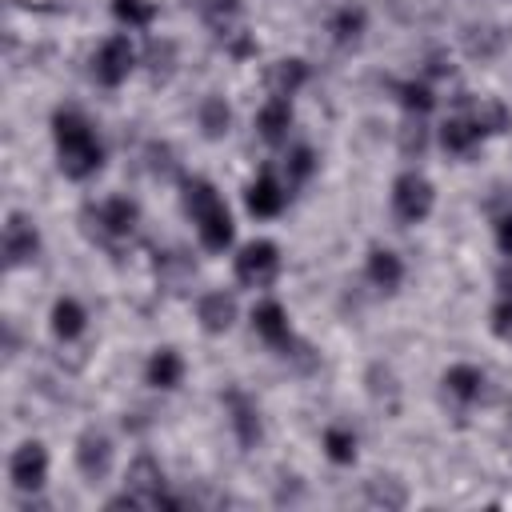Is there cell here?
<instances>
[{"mask_svg":"<svg viewBox=\"0 0 512 512\" xmlns=\"http://www.w3.org/2000/svg\"><path fill=\"white\" fill-rule=\"evenodd\" d=\"M52 136H56L60 168H64L72 180H84V176H92V172L100 168V160H104L100 140H96L92 124H88L80 112H56Z\"/></svg>","mask_w":512,"mask_h":512,"instance_id":"1","label":"cell"},{"mask_svg":"<svg viewBox=\"0 0 512 512\" xmlns=\"http://www.w3.org/2000/svg\"><path fill=\"white\" fill-rule=\"evenodd\" d=\"M184 204H188V216L200 232V244L208 252H224L232 244V216H228L224 200L216 196V188L208 180H188Z\"/></svg>","mask_w":512,"mask_h":512,"instance_id":"2","label":"cell"},{"mask_svg":"<svg viewBox=\"0 0 512 512\" xmlns=\"http://www.w3.org/2000/svg\"><path fill=\"white\" fill-rule=\"evenodd\" d=\"M120 504H128V508L172 504V500L164 496V472H160V464H156L152 456H136V460H132L128 480H124V496L108 500V508H120Z\"/></svg>","mask_w":512,"mask_h":512,"instance_id":"3","label":"cell"},{"mask_svg":"<svg viewBox=\"0 0 512 512\" xmlns=\"http://www.w3.org/2000/svg\"><path fill=\"white\" fill-rule=\"evenodd\" d=\"M280 272V252L276 244L268 240H256V244H244L240 256H236V280L248 284V288H268Z\"/></svg>","mask_w":512,"mask_h":512,"instance_id":"4","label":"cell"},{"mask_svg":"<svg viewBox=\"0 0 512 512\" xmlns=\"http://www.w3.org/2000/svg\"><path fill=\"white\" fill-rule=\"evenodd\" d=\"M432 184L416 172H404L396 184H392V212L404 220V224H420L428 212H432Z\"/></svg>","mask_w":512,"mask_h":512,"instance_id":"5","label":"cell"},{"mask_svg":"<svg viewBox=\"0 0 512 512\" xmlns=\"http://www.w3.org/2000/svg\"><path fill=\"white\" fill-rule=\"evenodd\" d=\"M8 476H12V484L20 492H36L44 484V476H48V452H44V444L40 440H24L12 452V460H8Z\"/></svg>","mask_w":512,"mask_h":512,"instance_id":"6","label":"cell"},{"mask_svg":"<svg viewBox=\"0 0 512 512\" xmlns=\"http://www.w3.org/2000/svg\"><path fill=\"white\" fill-rule=\"evenodd\" d=\"M132 60H136V52H132L128 36H108V40L100 44L96 60H92V72H96V80H100V84L116 88L120 80H128V72H132Z\"/></svg>","mask_w":512,"mask_h":512,"instance_id":"7","label":"cell"},{"mask_svg":"<svg viewBox=\"0 0 512 512\" xmlns=\"http://www.w3.org/2000/svg\"><path fill=\"white\" fill-rule=\"evenodd\" d=\"M76 468L96 484V480H104L108 476V468H112V440L104 436V432H96V428H88L80 440H76Z\"/></svg>","mask_w":512,"mask_h":512,"instance_id":"8","label":"cell"},{"mask_svg":"<svg viewBox=\"0 0 512 512\" xmlns=\"http://www.w3.org/2000/svg\"><path fill=\"white\" fill-rule=\"evenodd\" d=\"M36 248H40V236H36L32 220L20 216V212H12L8 224H4V260H8V268L28 264L36 256Z\"/></svg>","mask_w":512,"mask_h":512,"instance_id":"9","label":"cell"},{"mask_svg":"<svg viewBox=\"0 0 512 512\" xmlns=\"http://www.w3.org/2000/svg\"><path fill=\"white\" fill-rule=\"evenodd\" d=\"M480 136H484V124H480V116H476V104L464 108V112H456V116H448L444 128H440V144H444L448 152H468Z\"/></svg>","mask_w":512,"mask_h":512,"instance_id":"10","label":"cell"},{"mask_svg":"<svg viewBox=\"0 0 512 512\" xmlns=\"http://www.w3.org/2000/svg\"><path fill=\"white\" fill-rule=\"evenodd\" d=\"M252 328L260 332V340H268L272 348H292V328H288V312L276 304V300H264V304H256V312H252Z\"/></svg>","mask_w":512,"mask_h":512,"instance_id":"11","label":"cell"},{"mask_svg":"<svg viewBox=\"0 0 512 512\" xmlns=\"http://www.w3.org/2000/svg\"><path fill=\"white\" fill-rule=\"evenodd\" d=\"M196 316H200L204 332H228L236 320V300L228 292H204L196 304Z\"/></svg>","mask_w":512,"mask_h":512,"instance_id":"12","label":"cell"},{"mask_svg":"<svg viewBox=\"0 0 512 512\" xmlns=\"http://www.w3.org/2000/svg\"><path fill=\"white\" fill-rule=\"evenodd\" d=\"M288 124H292V104H288V96H268L264 108H260V116H256L260 136H264L268 144H280L284 132H288Z\"/></svg>","mask_w":512,"mask_h":512,"instance_id":"13","label":"cell"},{"mask_svg":"<svg viewBox=\"0 0 512 512\" xmlns=\"http://www.w3.org/2000/svg\"><path fill=\"white\" fill-rule=\"evenodd\" d=\"M96 220H100V228H104L108 236H128V232L136 228L140 212H136V204H132V200L112 196V200H104V204L96 208Z\"/></svg>","mask_w":512,"mask_h":512,"instance_id":"14","label":"cell"},{"mask_svg":"<svg viewBox=\"0 0 512 512\" xmlns=\"http://www.w3.org/2000/svg\"><path fill=\"white\" fill-rule=\"evenodd\" d=\"M280 208H284V188L276 184V176L272 172L256 176L252 188H248V212L252 216H276Z\"/></svg>","mask_w":512,"mask_h":512,"instance_id":"15","label":"cell"},{"mask_svg":"<svg viewBox=\"0 0 512 512\" xmlns=\"http://www.w3.org/2000/svg\"><path fill=\"white\" fill-rule=\"evenodd\" d=\"M368 280H372L376 288L392 292V288L404 280V264H400V256L388 252V248H372V252H368Z\"/></svg>","mask_w":512,"mask_h":512,"instance_id":"16","label":"cell"},{"mask_svg":"<svg viewBox=\"0 0 512 512\" xmlns=\"http://www.w3.org/2000/svg\"><path fill=\"white\" fill-rule=\"evenodd\" d=\"M228 420L240 436V444H256L260 440V416H256V404H248L240 392H228Z\"/></svg>","mask_w":512,"mask_h":512,"instance_id":"17","label":"cell"},{"mask_svg":"<svg viewBox=\"0 0 512 512\" xmlns=\"http://www.w3.org/2000/svg\"><path fill=\"white\" fill-rule=\"evenodd\" d=\"M184 376V360L172 352V348H160L152 360H148V384L152 388H176Z\"/></svg>","mask_w":512,"mask_h":512,"instance_id":"18","label":"cell"},{"mask_svg":"<svg viewBox=\"0 0 512 512\" xmlns=\"http://www.w3.org/2000/svg\"><path fill=\"white\" fill-rule=\"evenodd\" d=\"M444 384H448V392H452L456 400L472 404V400L480 396V388H484V372L472 368V364H456V368L444 372Z\"/></svg>","mask_w":512,"mask_h":512,"instance_id":"19","label":"cell"},{"mask_svg":"<svg viewBox=\"0 0 512 512\" xmlns=\"http://www.w3.org/2000/svg\"><path fill=\"white\" fill-rule=\"evenodd\" d=\"M304 80H308L304 60H280V64L272 68V76H268V88H272V96H292Z\"/></svg>","mask_w":512,"mask_h":512,"instance_id":"20","label":"cell"},{"mask_svg":"<svg viewBox=\"0 0 512 512\" xmlns=\"http://www.w3.org/2000/svg\"><path fill=\"white\" fill-rule=\"evenodd\" d=\"M84 308L76 304V300H56V308H52V328H56V336L60 340H76L80 332H84Z\"/></svg>","mask_w":512,"mask_h":512,"instance_id":"21","label":"cell"},{"mask_svg":"<svg viewBox=\"0 0 512 512\" xmlns=\"http://www.w3.org/2000/svg\"><path fill=\"white\" fill-rule=\"evenodd\" d=\"M228 120H232V116H228V104H224L220 96H208V100L200 104V128H204V136H212V140L224 136V132H228Z\"/></svg>","mask_w":512,"mask_h":512,"instance_id":"22","label":"cell"},{"mask_svg":"<svg viewBox=\"0 0 512 512\" xmlns=\"http://www.w3.org/2000/svg\"><path fill=\"white\" fill-rule=\"evenodd\" d=\"M112 12H116V20L128 24V28H148L152 16H156V8H152L148 0H112Z\"/></svg>","mask_w":512,"mask_h":512,"instance_id":"23","label":"cell"},{"mask_svg":"<svg viewBox=\"0 0 512 512\" xmlns=\"http://www.w3.org/2000/svg\"><path fill=\"white\" fill-rule=\"evenodd\" d=\"M360 32H364V8L344 4V8L336 12V20H332V36H336L340 44H348V40H356Z\"/></svg>","mask_w":512,"mask_h":512,"instance_id":"24","label":"cell"},{"mask_svg":"<svg viewBox=\"0 0 512 512\" xmlns=\"http://www.w3.org/2000/svg\"><path fill=\"white\" fill-rule=\"evenodd\" d=\"M324 448H328V456L336 464H352L356 460V436L348 428H328L324 432Z\"/></svg>","mask_w":512,"mask_h":512,"instance_id":"25","label":"cell"},{"mask_svg":"<svg viewBox=\"0 0 512 512\" xmlns=\"http://www.w3.org/2000/svg\"><path fill=\"white\" fill-rule=\"evenodd\" d=\"M400 100H404V108H412V112H428L432 108V92H428V84H400Z\"/></svg>","mask_w":512,"mask_h":512,"instance_id":"26","label":"cell"},{"mask_svg":"<svg viewBox=\"0 0 512 512\" xmlns=\"http://www.w3.org/2000/svg\"><path fill=\"white\" fill-rule=\"evenodd\" d=\"M312 168H316V160H312V148H296V152L288 156V184H300V180H308V176H312Z\"/></svg>","mask_w":512,"mask_h":512,"instance_id":"27","label":"cell"},{"mask_svg":"<svg viewBox=\"0 0 512 512\" xmlns=\"http://www.w3.org/2000/svg\"><path fill=\"white\" fill-rule=\"evenodd\" d=\"M204 12H208V20L224 32V28L232 24V16L240 12V0H208V4H204Z\"/></svg>","mask_w":512,"mask_h":512,"instance_id":"28","label":"cell"},{"mask_svg":"<svg viewBox=\"0 0 512 512\" xmlns=\"http://www.w3.org/2000/svg\"><path fill=\"white\" fill-rule=\"evenodd\" d=\"M492 332L500 340H512V296H504L496 308H492Z\"/></svg>","mask_w":512,"mask_h":512,"instance_id":"29","label":"cell"},{"mask_svg":"<svg viewBox=\"0 0 512 512\" xmlns=\"http://www.w3.org/2000/svg\"><path fill=\"white\" fill-rule=\"evenodd\" d=\"M388 484H392V480L376 476V480H372V488H368V496H372V504H392V508H400V504H404V488L388 492Z\"/></svg>","mask_w":512,"mask_h":512,"instance_id":"30","label":"cell"},{"mask_svg":"<svg viewBox=\"0 0 512 512\" xmlns=\"http://www.w3.org/2000/svg\"><path fill=\"white\" fill-rule=\"evenodd\" d=\"M496 244H500V252L512 260V212H504V216L496 220Z\"/></svg>","mask_w":512,"mask_h":512,"instance_id":"31","label":"cell"},{"mask_svg":"<svg viewBox=\"0 0 512 512\" xmlns=\"http://www.w3.org/2000/svg\"><path fill=\"white\" fill-rule=\"evenodd\" d=\"M500 288H504V296H512V264L500 268Z\"/></svg>","mask_w":512,"mask_h":512,"instance_id":"32","label":"cell"},{"mask_svg":"<svg viewBox=\"0 0 512 512\" xmlns=\"http://www.w3.org/2000/svg\"><path fill=\"white\" fill-rule=\"evenodd\" d=\"M20 8H52V0H16Z\"/></svg>","mask_w":512,"mask_h":512,"instance_id":"33","label":"cell"}]
</instances>
